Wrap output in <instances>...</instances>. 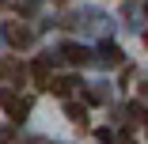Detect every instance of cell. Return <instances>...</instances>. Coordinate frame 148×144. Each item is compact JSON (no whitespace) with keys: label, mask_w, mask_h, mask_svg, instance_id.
<instances>
[{"label":"cell","mask_w":148,"mask_h":144,"mask_svg":"<svg viewBox=\"0 0 148 144\" xmlns=\"http://www.w3.org/2000/svg\"><path fill=\"white\" fill-rule=\"evenodd\" d=\"M122 144H133V140H129V136H125V140H122Z\"/></svg>","instance_id":"30bf717a"},{"label":"cell","mask_w":148,"mask_h":144,"mask_svg":"<svg viewBox=\"0 0 148 144\" xmlns=\"http://www.w3.org/2000/svg\"><path fill=\"white\" fill-rule=\"evenodd\" d=\"M61 53H65V61H69V65H80V68H84L87 61H91V53H87L84 46H76V42H69V46H65Z\"/></svg>","instance_id":"277c9868"},{"label":"cell","mask_w":148,"mask_h":144,"mask_svg":"<svg viewBox=\"0 0 148 144\" xmlns=\"http://www.w3.org/2000/svg\"><path fill=\"white\" fill-rule=\"evenodd\" d=\"M4 38H8L12 46H31V31H27L23 23H8V27H4Z\"/></svg>","instance_id":"7a4b0ae2"},{"label":"cell","mask_w":148,"mask_h":144,"mask_svg":"<svg viewBox=\"0 0 148 144\" xmlns=\"http://www.w3.org/2000/svg\"><path fill=\"white\" fill-rule=\"evenodd\" d=\"M0 106L8 110V118H12V121H27V114H31V99H19L12 87L0 91Z\"/></svg>","instance_id":"6da1fadb"},{"label":"cell","mask_w":148,"mask_h":144,"mask_svg":"<svg viewBox=\"0 0 148 144\" xmlns=\"http://www.w3.org/2000/svg\"><path fill=\"white\" fill-rule=\"evenodd\" d=\"M144 12H148V4H144Z\"/></svg>","instance_id":"8fae6325"},{"label":"cell","mask_w":148,"mask_h":144,"mask_svg":"<svg viewBox=\"0 0 148 144\" xmlns=\"http://www.w3.org/2000/svg\"><path fill=\"white\" fill-rule=\"evenodd\" d=\"M34 144H42V140H34Z\"/></svg>","instance_id":"7c38bea8"},{"label":"cell","mask_w":148,"mask_h":144,"mask_svg":"<svg viewBox=\"0 0 148 144\" xmlns=\"http://www.w3.org/2000/svg\"><path fill=\"white\" fill-rule=\"evenodd\" d=\"M76 83H80L76 76H61V80H49V91H53V95H69Z\"/></svg>","instance_id":"8992f818"},{"label":"cell","mask_w":148,"mask_h":144,"mask_svg":"<svg viewBox=\"0 0 148 144\" xmlns=\"http://www.w3.org/2000/svg\"><path fill=\"white\" fill-rule=\"evenodd\" d=\"M140 121H144V129H148V114H144V118H140Z\"/></svg>","instance_id":"ba28073f"},{"label":"cell","mask_w":148,"mask_h":144,"mask_svg":"<svg viewBox=\"0 0 148 144\" xmlns=\"http://www.w3.org/2000/svg\"><path fill=\"white\" fill-rule=\"evenodd\" d=\"M99 53H103V57H99L103 65H122V49H118L114 42H103V46H99Z\"/></svg>","instance_id":"5b68a950"},{"label":"cell","mask_w":148,"mask_h":144,"mask_svg":"<svg viewBox=\"0 0 148 144\" xmlns=\"http://www.w3.org/2000/svg\"><path fill=\"white\" fill-rule=\"evenodd\" d=\"M31 80L38 83L42 91H49V61H46V57H38V61L31 65Z\"/></svg>","instance_id":"3957f363"},{"label":"cell","mask_w":148,"mask_h":144,"mask_svg":"<svg viewBox=\"0 0 148 144\" xmlns=\"http://www.w3.org/2000/svg\"><path fill=\"white\" fill-rule=\"evenodd\" d=\"M4 76H12V80H23L27 72H23V65H19V61H4Z\"/></svg>","instance_id":"52a82bcc"},{"label":"cell","mask_w":148,"mask_h":144,"mask_svg":"<svg viewBox=\"0 0 148 144\" xmlns=\"http://www.w3.org/2000/svg\"><path fill=\"white\" fill-rule=\"evenodd\" d=\"M144 46H148V31H144Z\"/></svg>","instance_id":"9c48e42d"}]
</instances>
